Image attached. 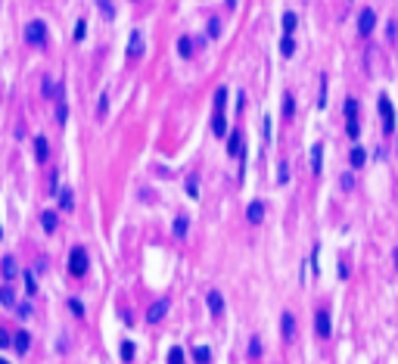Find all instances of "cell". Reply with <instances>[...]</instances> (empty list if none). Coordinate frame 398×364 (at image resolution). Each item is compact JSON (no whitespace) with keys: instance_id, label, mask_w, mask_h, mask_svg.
<instances>
[{"instance_id":"obj_44","label":"cell","mask_w":398,"mask_h":364,"mask_svg":"<svg viewBox=\"0 0 398 364\" xmlns=\"http://www.w3.org/2000/svg\"><path fill=\"white\" fill-rule=\"evenodd\" d=\"M261 140H264V143L271 140V118H268V115H264V122H261Z\"/></svg>"},{"instance_id":"obj_9","label":"cell","mask_w":398,"mask_h":364,"mask_svg":"<svg viewBox=\"0 0 398 364\" xmlns=\"http://www.w3.org/2000/svg\"><path fill=\"white\" fill-rule=\"evenodd\" d=\"M246 221H249V224H261V221H264V203H261V199H252V203H249Z\"/></svg>"},{"instance_id":"obj_10","label":"cell","mask_w":398,"mask_h":364,"mask_svg":"<svg viewBox=\"0 0 398 364\" xmlns=\"http://www.w3.org/2000/svg\"><path fill=\"white\" fill-rule=\"evenodd\" d=\"M143 56V31H131L128 41V59H140Z\"/></svg>"},{"instance_id":"obj_4","label":"cell","mask_w":398,"mask_h":364,"mask_svg":"<svg viewBox=\"0 0 398 364\" xmlns=\"http://www.w3.org/2000/svg\"><path fill=\"white\" fill-rule=\"evenodd\" d=\"M314 333H317V339H330L333 324H330V312H327V308H317V312H314Z\"/></svg>"},{"instance_id":"obj_40","label":"cell","mask_w":398,"mask_h":364,"mask_svg":"<svg viewBox=\"0 0 398 364\" xmlns=\"http://www.w3.org/2000/svg\"><path fill=\"white\" fill-rule=\"evenodd\" d=\"M69 308H72V315H84V305H81V299H69Z\"/></svg>"},{"instance_id":"obj_18","label":"cell","mask_w":398,"mask_h":364,"mask_svg":"<svg viewBox=\"0 0 398 364\" xmlns=\"http://www.w3.org/2000/svg\"><path fill=\"white\" fill-rule=\"evenodd\" d=\"M0 305L16 308V293H13V286H10V283H4V286H0Z\"/></svg>"},{"instance_id":"obj_45","label":"cell","mask_w":398,"mask_h":364,"mask_svg":"<svg viewBox=\"0 0 398 364\" xmlns=\"http://www.w3.org/2000/svg\"><path fill=\"white\" fill-rule=\"evenodd\" d=\"M0 345H4V349H10V345H13V336L4 330V327H0Z\"/></svg>"},{"instance_id":"obj_31","label":"cell","mask_w":398,"mask_h":364,"mask_svg":"<svg viewBox=\"0 0 398 364\" xmlns=\"http://www.w3.org/2000/svg\"><path fill=\"white\" fill-rule=\"evenodd\" d=\"M65 118H69V106H65V100L59 97V100H56V122L65 125Z\"/></svg>"},{"instance_id":"obj_34","label":"cell","mask_w":398,"mask_h":364,"mask_svg":"<svg viewBox=\"0 0 398 364\" xmlns=\"http://www.w3.org/2000/svg\"><path fill=\"white\" fill-rule=\"evenodd\" d=\"M168 364H184V349H168Z\"/></svg>"},{"instance_id":"obj_43","label":"cell","mask_w":398,"mask_h":364,"mask_svg":"<svg viewBox=\"0 0 398 364\" xmlns=\"http://www.w3.org/2000/svg\"><path fill=\"white\" fill-rule=\"evenodd\" d=\"M84 31H87V22L78 19V25H75V41H84Z\"/></svg>"},{"instance_id":"obj_26","label":"cell","mask_w":398,"mask_h":364,"mask_svg":"<svg viewBox=\"0 0 398 364\" xmlns=\"http://www.w3.org/2000/svg\"><path fill=\"white\" fill-rule=\"evenodd\" d=\"M296 115V100L293 94H283V118H293Z\"/></svg>"},{"instance_id":"obj_27","label":"cell","mask_w":398,"mask_h":364,"mask_svg":"<svg viewBox=\"0 0 398 364\" xmlns=\"http://www.w3.org/2000/svg\"><path fill=\"white\" fill-rule=\"evenodd\" d=\"M358 112H361V106H358V100H355V97H349V100H346V122H352V118H358Z\"/></svg>"},{"instance_id":"obj_37","label":"cell","mask_w":398,"mask_h":364,"mask_svg":"<svg viewBox=\"0 0 398 364\" xmlns=\"http://www.w3.org/2000/svg\"><path fill=\"white\" fill-rule=\"evenodd\" d=\"M121 361H134V342H121Z\"/></svg>"},{"instance_id":"obj_23","label":"cell","mask_w":398,"mask_h":364,"mask_svg":"<svg viewBox=\"0 0 398 364\" xmlns=\"http://www.w3.org/2000/svg\"><path fill=\"white\" fill-rule=\"evenodd\" d=\"M349 159H352V168H361V165L367 162V150H364V147H355Z\"/></svg>"},{"instance_id":"obj_19","label":"cell","mask_w":398,"mask_h":364,"mask_svg":"<svg viewBox=\"0 0 398 364\" xmlns=\"http://www.w3.org/2000/svg\"><path fill=\"white\" fill-rule=\"evenodd\" d=\"M296 25H299V16H296L293 10H286V13H283V34H293Z\"/></svg>"},{"instance_id":"obj_36","label":"cell","mask_w":398,"mask_h":364,"mask_svg":"<svg viewBox=\"0 0 398 364\" xmlns=\"http://www.w3.org/2000/svg\"><path fill=\"white\" fill-rule=\"evenodd\" d=\"M97 4H100V10H103V16H106V19H112V16H115L112 0H97Z\"/></svg>"},{"instance_id":"obj_1","label":"cell","mask_w":398,"mask_h":364,"mask_svg":"<svg viewBox=\"0 0 398 364\" xmlns=\"http://www.w3.org/2000/svg\"><path fill=\"white\" fill-rule=\"evenodd\" d=\"M25 41H28L31 47H41V50H44L47 41H50V38H47V22H44V19H31V22L25 25Z\"/></svg>"},{"instance_id":"obj_35","label":"cell","mask_w":398,"mask_h":364,"mask_svg":"<svg viewBox=\"0 0 398 364\" xmlns=\"http://www.w3.org/2000/svg\"><path fill=\"white\" fill-rule=\"evenodd\" d=\"M346 131H349V137H352V140H358V134H361V122H358V118L346 122Z\"/></svg>"},{"instance_id":"obj_49","label":"cell","mask_w":398,"mask_h":364,"mask_svg":"<svg viewBox=\"0 0 398 364\" xmlns=\"http://www.w3.org/2000/svg\"><path fill=\"white\" fill-rule=\"evenodd\" d=\"M0 364H7V361H4V358H0Z\"/></svg>"},{"instance_id":"obj_6","label":"cell","mask_w":398,"mask_h":364,"mask_svg":"<svg viewBox=\"0 0 398 364\" xmlns=\"http://www.w3.org/2000/svg\"><path fill=\"white\" fill-rule=\"evenodd\" d=\"M168 308H171V302H168V299H156V302L150 305V312H147V321H150V324H159L162 318L168 315Z\"/></svg>"},{"instance_id":"obj_39","label":"cell","mask_w":398,"mask_h":364,"mask_svg":"<svg viewBox=\"0 0 398 364\" xmlns=\"http://www.w3.org/2000/svg\"><path fill=\"white\" fill-rule=\"evenodd\" d=\"M184 187H187V196H193V199L199 196V184H196V177H187V184H184Z\"/></svg>"},{"instance_id":"obj_13","label":"cell","mask_w":398,"mask_h":364,"mask_svg":"<svg viewBox=\"0 0 398 364\" xmlns=\"http://www.w3.org/2000/svg\"><path fill=\"white\" fill-rule=\"evenodd\" d=\"M311 171H314V177H320V171H323V143L311 147Z\"/></svg>"},{"instance_id":"obj_38","label":"cell","mask_w":398,"mask_h":364,"mask_svg":"<svg viewBox=\"0 0 398 364\" xmlns=\"http://www.w3.org/2000/svg\"><path fill=\"white\" fill-rule=\"evenodd\" d=\"M209 38H221V19H212L209 22Z\"/></svg>"},{"instance_id":"obj_25","label":"cell","mask_w":398,"mask_h":364,"mask_svg":"<svg viewBox=\"0 0 398 364\" xmlns=\"http://www.w3.org/2000/svg\"><path fill=\"white\" fill-rule=\"evenodd\" d=\"M280 53H283V56H293V53H296V41H293V34H283V41H280Z\"/></svg>"},{"instance_id":"obj_7","label":"cell","mask_w":398,"mask_h":364,"mask_svg":"<svg viewBox=\"0 0 398 364\" xmlns=\"http://www.w3.org/2000/svg\"><path fill=\"white\" fill-rule=\"evenodd\" d=\"M280 333H283V342H296V318L289 312L280 315Z\"/></svg>"},{"instance_id":"obj_33","label":"cell","mask_w":398,"mask_h":364,"mask_svg":"<svg viewBox=\"0 0 398 364\" xmlns=\"http://www.w3.org/2000/svg\"><path fill=\"white\" fill-rule=\"evenodd\" d=\"M277 184H289V165H286V159H280V165H277Z\"/></svg>"},{"instance_id":"obj_5","label":"cell","mask_w":398,"mask_h":364,"mask_svg":"<svg viewBox=\"0 0 398 364\" xmlns=\"http://www.w3.org/2000/svg\"><path fill=\"white\" fill-rule=\"evenodd\" d=\"M373 28H376V13H373L370 7L361 10V13H358V34H361V38H370Z\"/></svg>"},{"instance_id":"obj_3","label":"cell","mask_w":398,"mask_h":364,"mask_svg":"<svg viewBox=\"0 0 398 364\" xmlns=\"http://www.w3.org/2000/svg\"><path fill=\"white\" fill-rule=\"evenodd\" d=\"M379 118H383V131L395 134V109H392V100L386 94L379 97Z\"/></svg>"},{"instance_id":"obj_46","label":"cell","mask_w":398,"mask_h":364,"mask_svg":"<svg viewBox=\"0 0 398 364\" xmlns=\"http://www.w3.org/2000/svg\"><path fill=\"white\" fill-rule=\"evenodd\" d=\"M392 262H395V268H398V249H395V252H392Z\"/></svg>"},{"instance_id":"obj_30","label":"cell","mask_w":398,"mask_h":364,"mask_svg":"<svg viewBox=\"0 0 398 364\" xmlns=\"http://www.w3.org/2000/svg\"><path fill=\"white\" fill-rule=\"evenodd\" d=\"M22 277H25V293L28 296H38V280H34V274H31V271H25Z\"/></svg>"},{"instance_id":"obj_41","label":"cell","mask_w":398,"mask_h":364,"mask_svg":"<svg viewBox=\"0 0 398 364\" xmlns=\"http://www.w3.org/2000/svg\"><path fill=\"white\" fill-rule=\"evenodd\" d=\"M106 106H109V97H100V106H97V118H106Z\"/></svg>"},{"instance_id":"obj_11","label":"cell","mask_w":398,"mask_h":364,"mask_svg":"<svg viewBox=\"0 0 398 364\" xmlns=\"http://www.w3.org/2000/svg\"><path fill=\"white\" fill-rule=\"evenodd\" d=\"M0 274H4V280H7V283L19 277V265H16V259H13V256H7L4 262H0Z\"/></svg>"},{"instance_id":"obj_12","label":"cell","mask_w":398,"mask_h":364,"mask_svg":"<svg viewBox=\"0 0 398 364\" xmlns=\"http://www.w3.org/2000/svg\"><path fill=\"white\" fill-rule=\"evenodd\" d=\"M13 349L19 352V355H25V352L31 349V336H28V330H16V333H13Z\"/></svg>"},{"instance_id":"obj_28","label":"cell","mask_w":398,"mask_h":364,"mask_svg":"<svg viewBox=\"0 0 398 364\" xmlns=\"http://www.w3.org/2000/svg\"><path fill=\"white\" fill-rule=\"evenodd\" d=\"M224 103H227V87L215 90V112H224Z\"/></svg>"},{"instance_id":"obj_22","label":"cell","mask_w":398,"mask_h":364,"mask_svg":"<svg viewBox=\"0 0 398 364\" xmlns=\"http://www.w3.org/2000/svg\"><path fill=\"white\" fill-rule=\"evenodd\" d=\"M193 361L196 364H209L212 361V349H209V345H196V349H193Z\"/></svg>"},{"instance_id":"obj_16","label":"cell","mask_w":398,"mask_h":364,"mask_svg":"<svg viewBox=\"0 0 398 364\" xmlns=\"http://www.w3.org/2000/svg\"><path fill=\"white\" fill-rule=\"evenodd\" d=\"M212 134L215 137H224L227 134V118H224V112H215L212 115Z\"/></svg>"},{"instance_id":"obj_29","label":"cell","mask_w":398,"mask_h":364,"mask_svg":"<svg viewBox=\"0 0 398 364\" xmlns=\"http://www.w3.org/2000/svg\"><path fill=\"white\" fill-rule=\"evenodd\" d=\"M249 358H252V361H258V358H261V339H258V336H252V339H249Z\"/></svg>"},{"instance_id":"obj_14","label":"cell","mask_w":398,"mask_h":364,"mask_svg":"<svg viewBox=\"0 0 398 364\" xmlns=\"http://www.w3.org/2000/svg\"><path fill=\"white\" fill-rule=\"evenodd\" d=\"M240 153H243V134H240V131H233V134L227 137V156L237 159Z\"/></svg>"},{"instance_id":"obj_32","label":"cell","mask_w":398,"mask_h":364,"mask_svg":"<svg viewBox=\"0 0 398 364\" xmlns=\"http://www.w3.org/2000/svg\"><path fill=\"white\" fill-rule=\"evenodd\" d=\"M317 109H327V78H320V90H317Z\"/></svg>"},{"instance_id":"obj_47","label":"cell","mask_w":398,"mask_h":364,"mask_svg":"<svg viewBox=\"0 0 398 364\" xmlns=\"http://www.w3.org/2000/svg\"><path fill=\"white\" fill-rule=\"evenodd\" d=\"M233 4H237V0H227V7H233Z\"/></svg>"},{"instance_id":"obj_8","label":"cell","mask_w":398,"mask_h":364,"mask_svg":"<svg viewBox=\"0 0 398 364\" xmlns=\"http://www.w3.org/2000/svg\"><path fill=\"white\" fill-rule=\"evenodd\" d=\"M206 305H209V315L212 318H221L224 315V296L218 293V289H212V293L206 296Z\"/></svg>"},{"instance_id":"obj_48","label":"cell","mask_w":398,"mask_h":364,"mask_svg":"<svg viewBox=\"0 0 398 364\" xmlns=\"http://www.w3.org/2000/svg\"><path fill=\"white\" fill-rule=\"evenodd\" d=\"M0 240H4V230H0Z\"/></svg>"},{"instance_id":"obj_24","label":"cell","mask_w":398,"mask_h":364,"mask_svg":"<svg viewBox=\"0 0 398 364\" xmlns=\"http://www.w3.org/2000/svg\"><path fill=\"white\" fill-rule=\"evenodd\" d=\"M177 53H180V56H184V59H190V56H193V41L187 38V34H184V38L177 41Z\"/></svg>"},{"instance_id":"obj_2","label":"cell","mask_w":398,"mask_h":364,"mask_svg":"<svg viewBox=\"0 0 398 364\" xmlns=\"http://www.w3.org/2000/svg\"><path fill=\"white\" fill-rule=\"evenodd\" d=\"M69 274L72 277H84L87 274V252L81 246L72 249V256H69Z\"/></svg>"},{"instance_id":"obj_15","label":"cell","mask_w":398,"mask_h":364,"mask_svg":"<svg viewBox=\"0 0 398 364\" xmlns=\"http://www.w3.org/2000/svg\"><path fill=\"white\" fill-rule=\"evenodd\" d=\"M34 159H38V162H47L50 159V143H47V137H34Z\"/></svg>"},{"instance_id":"obj_42","label":"cell","mask_w":398,"mask_h":364,"mask_svg":"<svg viewBox=\"0 0 398 364\" xmlns=\"http://www.w3.org/2000/svg\"><path fill=\"white\" fill-rule=\"evenodd\" d=\"M352 187H355V174L346 171V174H342V190H352Z\"/></svg>"},{"instance_id":"obj_17","label":"cell","mask_w":398,"mask_h":364,"mask_svg":"<svg viewBox=\"0 0 398 364\" xmlns=\"http://www.w3.org/2000/svg\"><path fill=\"white\" fill-rule=\"evenodd\" d=\"M171 230H174V236H180V240H184L187 230H190V218H187V215H177L174 224H171Z\"/></svg>"},{"instance_id":"obj_21","label":"cell","mask_w":398,"mask_h":364,"mask_svg":"<svg viewBox=\"0 0 398 364\" xmlns=\"http://www.w3.org/2000/svg\"><path fill=\"white\" fill-rule=\"evenodd\" d=\"M59 206H62L65 212H72V209H75V193H72L69 187H62V190H59Z\"/></svg>"},{"instance_id":"obj_20","label":"cell","mask_w":398,"mask_h":364,"mask_svg":"<svg viewBox=\"0 0 398 364\" xmlns=\"http://www.w3.org/2000/svg\"><path fill=\"white\" fill-rule=\"evenodd\" d=\"M41 224H44V230H47V233H53V230H56V224H59L56 212H41Z\"/></svg>"}]
</instances>
